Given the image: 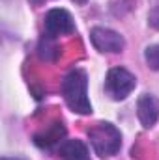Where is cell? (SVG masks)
<instances>
[{"mask_svg":"<svg viewBox=\"0 0 159 160\" xmlns=\"http://www.w3.org/2000/svg\"><path fill=\"white\" fill-rule=\"evenodd\" d=\"M86 89H88V77L82 69L69 71L62 80V97L75 114L86 116L92 112V104Z\"/></svg>","mask_w":159,"mask_h":160,"instance_id":"obj_1","label":"cell"},{"mask_svg":"<svg viewBox=\"0 0 159 160\" xmlns=\"http://www.w3.org/2000/svg\"><path fill=\"white\" fill-rule=\"evenodd\" d=\"M88 138L90 143L96 151V155H99L101 158H109L114 157L122 147V134L120 130L107 121L96 123L90 130H88Z\"/></svg>","mask_w":159,"mask_h":160,"instance_id":"obj_2","label":"cell"},{"mask_svg":"<svg viewBox=\"0 0 159 160\" xmlns=\"http://www.w3.org/2000/svg\"><path fill=\"white\" fill-rule=\"evenodd\" d=\"M137 86V78L135 75H131L127 69L123 67H114L107 73V80H105V89L107 93L114 99V101H123Z\"/></svg>","mask_w":159,"mask_h":160,"instance_id":"obj_3","label":"cell"},{"mask_svg":"<svg viewBox=\"0 0 159 160\" xmlns=\"http://www.w3.org/2000/svg\"><path fill=\"white\" fill-rule=\"evenodd\" d=\"M75 32V22L73 17L69 15V11L54 8L51 11H47L45 15V34L51 38L56 36H64V34H73Z\"/></svg>","mask_w":159,"mask_h":160,"instance_id":"obj_4","label":"cell"},{"mask_svg":"<svg viewBox=\"0 0 159 160\" xmlns=\"http://www.w3.org/2000/svg\"><path fill=\"white\" fill-rule=\"evenodd\" d=\"M90 41L99 52H122L125 47V39L118 32L103 26H96L90 32Z\"/></svg>","mask_w":159,"mask_h":160,"instance_id":"obj_5","label":"cell"},{"mask_svg":"<svg viewBox=\"0 0 159 160\" xmlns=\"http://www.w3.org/2000/svg\"><path fill=\"white\" fill-rule=\"evenodd\" d=\"M137 116L144 128H152L159 119V101L157 97L144 93L137 101Z\"/></svg>","mask_w":159,"mask_h":160,"instance_id":"obj_6","label":"cell"},{"mask_svg":"<svg viewBox=\"0 0 159 160\" xmlns=\"http://www.w3.org/2000/svg\"><path fill=\"white\" fill-rule=\"evenodd\" d=\"M58 155H60L62 160H90L88 147L80 140H66L60 145Z\"/></svg>","mask_w":159,"mask_h":160,"instance_id":"obj_7","label":"cell"},{"mask_svg":"<svg viewBox=\"0 0 159 160\" xmlns=\"http://www.w3.org/2000/svg\"><path fill=\"white\" fill-rule=\"evenodd\" d=\"M66 134V128L62 123H52L49 128H45L41 134H38L34 140H36V145L40 147H51L54 143H58L62 140V136Z\"/></svg>","mask_w":159,"mask_h":160,"instance_id":"obj_8","label":"cell"},{"mask_svg":"<svg viewBox=\"0 0 159 160\" xmlns=\"http://www.w3.org/2000/svg\"><path fill=\"white\" fill-rule=\"evenodd\" d=\"M52 39H54V38L47 36V38L40 43V56L43 60H54V56H56V52H58V47L54 45Z\"/></svg>","mask_w":159,"mask_h":160,"instance_id":"obj_9","label":"cell"},{"mask_svg":"<svg viewBox=\"0 0 159 160\" xmlns=\"http://www.w3.org/2000/svg\"><path fill=\"white\" fill-rule=\"evenodd\" d=\"M144 58L148 67H152L154 71H159V45H152L144 50Z\"/></svg>","mask_w":159,"mask_h":160,"instance_id":"obj_10","label":"cell"},{"mask_svg":"<svg viewBox=\"0 0 159 160\" xmlns=\"http://www.w3.org/2000/svg\"><path fill=\"white\" fill-rule=\"evenodd\" d=\"M148 22H150L154 28H159V8H156V9L150 13V17H148Z\"/></svg>","mask_w":159,"mask_h":160,"instance_id":"obj_11","label":"cell"},{"mask_svg":"<svg viewBox=\"0 0 159 160\" xmlns=\"http://www.w3.org/2000/svg\"><path fill=\"white\" fill-rule=\"evenodd\" d=\"M2 160H26V158H23V157H4Z\"/></svg>","mask_w":159,"mask_h":160,"instance_id":"obj_12","label":"cell"}]
</instances>
